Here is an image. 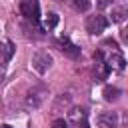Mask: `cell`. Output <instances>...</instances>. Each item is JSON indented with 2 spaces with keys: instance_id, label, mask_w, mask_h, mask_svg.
Here are the masks:
<instances>
[{
  "instance_id": "1",
  "label": "cell",
  "mask_w": 128,
  "mask_h": 128,
  "mask_svg": "<svg viewBox=\"0 0 128 128\" xmlns=\"http://www.w3.org/2000/svg\"><path fill=\"white\" fill-rule=\"evenodd\" d=\"M20 12H22V16L26 20H30V22L36 24L38 18H40V4H38V0H22Z\"/></svg>"
},
{
  "instance_id": "2",
  "label": "cell",
  "mask_w": 128,
  "mask_h": 128,
  "mask_svg": "<svg viewBox=\"0 0 128 128\" xmlns=\"http://www.w3.org/2000/svg\"><path fill=\"white\" fill-rule=\"evenodd\" d=\"M108 26V20L102 16V14H94V16H88L86 18V32L88 34H102Z\"/></svg>"
},
{
  "instance_id": "3",
  "label": "cell",
  "mask_w": 128,
  "mask_h": 128,
  "mask_svg": "<svg viewBox=\"0 0 128 128\" xmlns=\"http://www.w3.org/2000/svg\"><path fill=\"white\" fill-rule=\"evenodd\" d=\"M32 66L38 74H44L50 66H52V56L46 52V50H38L34 56H32Z\"/></svg>"
},
{
  "instance_id": "4",
  "label": "cell",
  "mask_w": 128,
  "mask_h": 128,
  "mask_svg": "<svg viewBox=\"0 0 128 128\" xmlns=\"http://www.w3.org/2000/svg\"><path fill=\"white\" fill-rule=\"evenodd\" d=\"M46 100V88L38 86V88H32L26 96V106L28 108H38L42 102Z\"/></svg>"
},
{
  "instance_id": "5",
  "label": "cell",
  "mask_w": 128,
  "mask_h": 128,
  "mask_svg": "<svg viewBox=\"0 0 128 128\" xmlns=\"http://www.w3.org/2000/svg\"><path fill=\"white\" fill-rule=\"evenodd\" d=\"M94 60H96V64H94V76H96V80H104L110 74V66L102 60V52L94 54Z\"/></svg>"
},
{
  "instance_id": "6",
  "label": "cell",
  "mask_w": 128,
  "mask_h": 128,
  "mask_svg": "<svg viewBox=\"0 0 128 128\" xmlns=\"http://www.w3.org/2000/svg\"><path fill=\"white\" fill-rule=\"evenodd\" d=\"M98 126L100 128H116L118 126V114L116 112H104L98 116Z\"/></svg>"
},
{
  "instance_id": "7",
  "label": "cell",
  "mask_w": 128,
  "mask_h": 128,
  "mask_svg": "<svg viewBox=\"0 0 128 128\" xmlns=\"http://www.w3.org/2000/svg\"><path fill=\"white\" fill-rule=\"evenodd\" d=\"M58 44H60V50H62L66 56H70V58H78V56H80V48H78L76 44H72L68 38H60Z\"/></svg>"
},
{
  "instance_id": "8",
  "label": "cell",
  "mask_w": 128,
  "mask_h": 128,
  "mask_svg": "<svg viewBox=\"0 0 128 128\" xmlns=\"http://www.w3.org/2000/svg\"><path fill=\"white\" fill-rule=\"evenodd\" d=\"M106 64H108V66H116L118 70H122V68L126 66V60H124V56H122L118 50H114V52H112V56L108 58V62H106Z\"/></svg>"
},
{
  "instance_id": "9",
  "label": "cell",
  "mask_w": 128,
  "mask_h": 128,
  "mask_svg": "<svg viewBox=\"0 0 128 128\" xmlns=\"http://www.w3.org/2000/svg\"><path fill=\"white\" fill-rule=\"evenodd\" d=\"M14 48H12V42H0V64H4L6 60H10Z\"/></svg>"
},
{
  "instance_id": "10",
  "label": "cell",
  "mask_w": 128,
  "mask_h": 128,
  "mask_svg": "<svg viewBox=\"0 0 128 128\" xmlns=\"http://www.w3.org/2000/svg\"><path fill=\"white\" fill-rule=\"evenodd\" d=\"M102 94H104V98H106L108 102H112V100H116V98L120 96V90H118V88H114V86H104Z\"/></svg>"
},
{
  "instance_id": "11",
  "label": "cell",
  "mask_w": 128,
  "mask_h": 128,
  "mask_svg": "<svg viewBox=\"0 0 128 128\" xmlns=\"http://www.w3.org/2000/svg\"><path fill=\"white\" fill-rule=\"evenodd\" d=\"M72 4H74V8L78 12H86L90 8V0H72Z\"/></svg>"
},
{
  "instance_id": "12",
  "label": "cell",
  "mask_w": 128,
  "mask_h": 128,
  "mask_svg": "<svg viewBox=\"0 0 128 128\" xmlns=\"http://www.w3.org/2000/svg\"><path fill=\"white\" fill-rule=\"evenodd\" d=\"M126 16V10L124 8H114L112 10V22H122Z\"/></svg>"
},
{
  "instance_id": "13",
  "label": "cell",
  "mask_w": 128,
  "mask_h": 128,
  "mask_svg": "<svg viewBox=\"0 0 128 128\" xmlns=\"http://www.w3.org/2000/svg\"><path fill=\"white\" fill-rule=\"evenodd\" d=\"M58 20H60V18H58V14L50 12V14H48V18H46V26H48V28H56V26H58Z\"/></svg>"
},
{
  "instance_id": "14",
  "label": "cell",
  "mask_w": 128,
  "mask_h": 128,
  "mask_svg": "<svg viewBox=\"0 0 128 128\" xmlns=\"http://www.w3.org/2000/svg\"><path fill=\"white\" fill-rule=\"evenodd\" d=\"M52 128H68V124H66L64 118H56V120L52 122Z\"/></svg>"
},
{
  "instance_id": "15",
  "label": "cell",
  "mask_w": 128,
  "mask_h": 128,
  "mask_svg": "<svg viewBox=\"0 0 128 128\" xmlns=\"http://www.w3.org/2000/svg\"><path fill=\"white\" fill-rule=\"evenodd\" d=\"M114 0H98V8H106V6H110Z\"/></svg>"
},
{
  "instance_id": "16",
  "label": "cell",
  "mask_w": 128,
  "mask_h": 128,
  "mask_svg": "<svg viewBox=\"0 0 128 128\" xmlns=\"http://www.w3.org/2000/svg\"><path fill=\"white\" fill-rule=\"evenodd\" d=\"M76 128H90V124L86 122V120H82V122H78V126Z\"/></svg>"
},
{
  "instance_id": "17",
  "label": "cell",
  "mask_w": 128,
  "mask_h": 128,
  "mask_svg": "<svg viewBox=\"0 0 128 128\" xmlns=\"http://www.w3.org/2000/svg\"><path fill=\"white\" fill-rule=\"evenodd\" d=\"M2 128H12V126H10V124H4V126H2Z\"/></svg>"
}]
</instances>
